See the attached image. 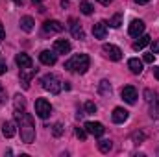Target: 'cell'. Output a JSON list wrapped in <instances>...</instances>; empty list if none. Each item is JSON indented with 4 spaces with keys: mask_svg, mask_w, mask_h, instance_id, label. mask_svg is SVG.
<instances>
[{
    "mask_svg": "<svg viewBox=\"0 0 159 157\" xmlns=\"http://www.w3.org/2000/svg\"><path fill=\"white\" fill-rule=\"evenodd\" d=\"M15 118H17V124H19V131H20V139L22 142L26 144H32L35 141V124H34V118L30 117L28 113L22 111H15Z\"/></svg>",
    "mask_w": 159,
    "mask_h": 157,
    "instance_id": "obj_1",
    "label": "cell"
},
{
    "mask_svg": "<svg viewBox=\"0 0 159 157\" xmlns=\"http://www.w3.org/2000/svg\"><path fill=\"white\" fill-rule=\"evenodd\" d=\"M89 65H91V59L87 54H76L69 61H65V69L70 72H78V74H85Z\"/></svg>",
    "mask_w": 159,
    "mask_h": 157,
    "instance_id": "obj_2",
    "label": "cell"
},
{
    "mask_svg": "<svg viewBox=\"0 0 159 157\" xmlns=\"http://www.w3.org/2000/svg\"><path fill=\"white\" fill-rule=\"evenodd\" d=\"M41 85H43V89L44 91H48L50 94H59L61 92V79L57 78L56 74H44L43 78H41Z\"/></svg>",
    "mask_w": 159,
    "mask_h": 157,
    "instance_id": "obj_3",
    "label": "cell"
},
{
    "mask_svg": "<svg viewBox=\"0 0 159 157\" xmlns=\"http://www.w3.org/2000/svg\"><path fill=\"white\" fill-rule=\"evenodd\" d=\"M35 113H37V117L39 118H48L50 117V113H52V105H50V102L48 100H44V98H37L35 100Z\"/></svg>",
    "mask_w": 159,
    "mask_h": 157,
    "instance_id": "obj_4",
    "label": "cell"
},
{
    "mask_svg": "<svg viewBox=\"0 0 159 157\" xmlns=\"http://www.w3.org/2000/svg\"><path fill=\"white\" fill-rule=\"evenodd\" d=\"M102 50H104V54H106L109 59H113V61H120V59H122V50H120L119 46H115V44H104Z\"/></svg>",
    "mask_w": 159,
    "mask_h": 157,
    "instance_id": "obj_5",
    "label": "cell"
},
{
    "mask_svg": "<svg viewBox=\"0 0 159 157\" xmlns=\"http://www.w3.org/2000/svg\"><path fill=\"white\" fill-rule=\"evenodd\" d=\"M85 131L91 133V135H94V137H102L104 131H106V128L100 122H85Z\"/></svg>",
    "mask_w": 159,
    "mask_h": 157,
    "instance_id": "obj_6",
    "label": "cell"
},
{
    "mask_svg": "<svg viewBox=\"0 0 159 157\" xmlns=\"http://www.w3.org/2000/svg\"><path fill=\"white\" fill-rule=\"evenodd\" d=\"M39 61L43 65H46V67H52L57 61V54L56 52H50V50H43L39 54Z\"/></svg>",
    "mask_w": 159,
    "mask_h": 157,
    "instance_id": "obj_7",
    "label": "cell"
},
{
    "mask_svg": "<svg viewBox=\"0 0 159 157\" xmlns=\"http://www.w3.org/2000/svg\"><path fill=\"white\" fill-rule=\"evenodd\" d=\"M122 100L128 104H135L137 102V89L133 85H126L122 89Z\"/></svg>",
    "mask_w": 159,
    "mask_h": 157,
    "instance_id": "obj_8",
    "label": "cell"
},
{
    "mask_svg": "<svg viewBox=\"0 0 159 157\" xmlns=\"http://www.w3.org/2000/svg\"><path fill=\"white\" fill-rule=\"evenodd\" d=\"M37 74V69H20V83H22V87L24 89H28L30 87V81H32V78Z\"/></svg>",
    "mask_w": 159,
    "mask_h": 157,
    "instance_id": "obj_9",
    "label": "cell"
},
{
    "mask_svg": "<svg viewBox=\"0 0 159 157\" xmlns=\"http://www.w3.org/2000/svg\"><path fill=\"white\" fill-rule=\"evenodd\" d=\"M128 32H129V35H131V37H139V35H143V32H144V22H143V20H139V19L131 20V24H129Z\"/></svg>",
    "mask_w": 159,
    "mask_h": 157,
    "instance_id": "obj_10",
    "label": "cell"
},
{
    "mask_svg": "<svg viewBox=\"0 0 159 157\" xmlns=\"http://www.w3.org/2000/svg\"><path fill=\"white\" fill-rule=\"evenodd\" d=\"M43 30H44V34H59V32H63V24L57 20H46L43 24Z\"/></svg>",
    "mask_w": 159,
    "mask_h": 157,
    "instance_id": "obj_11",
    "label": "cell"
},
{
    "mask_svg": "<svg viewBox=\"0 0 159 157\" xmlns=\"http://www.w3.org/2000/svg\"><path fill=\"white\" fill-rule=\"evenodd\" d=\"M93 34H94L96 39H104V37L107 35V22H106V20L96 22V24L93 26Z\"/></svg>",
    "mask_w": 159,
    "mask_h": 157,
    "instance_id": "obj_12",
    "label": "cell"
},
{
    "mask_svg": "<svg viewBox=\"0 0 159 157\" xmlns=\"http://www.w3.org/2000/svg\"><path fill=\"white\" fill-rule=\"evenodd\" d=\"M54 52H56V54H69V52H70V43L67 39L54 41Z\"/></svg>",
    "mask_w": 159,
    "mask_h": 157,
    "instance_id": "obj_13",
    "label": "cell"
},
{
    "mask_svg": "<svg viewBox=\"0 0 159 157\" xmlns=\"http://www.w3.org/2000/svg\"><path fill=\"white\" fill-rule=\"evenodd\" d=\"M111 118H113L115 124H122V122L128 120V111H126L124 107H115L113 113H111Z\"/></svg>",
    "mask_w": 159,
    "mask_h": 157,
    "instance_id": "obj_14",
    "label": "cell"
},
{
    "mask_svg": "<svg viewBox=\"0 0 159 157\" xmlns=\"http://www.w3.org/2000/svg\"><path fill=\"white\" fill-rule=\"evenodd\" d=\"M15 61H17V65H19L20 69H30V67H34V61H32V57H30L28 54H17Z\"/></svg>",
    "mask_w": 159,
    "mask_h": 157,
    "instance_id": "obj_15",
    "label": "cell"
},
{
    "mask_svg": "<svg viewBox=\"0 0 159 157\" xmlns=\"http://www.w3.org/2000/svg\"><path fill=\"white\" fill-rule=\"evenodd\" d=\"M15 133H17V128H15L13 122H4V124H2V135H4V137L11 139V137H15Z\"/></svg>",
    "mask_w": 159,
    "mask_h": 157,
    "instance_id": "obj_16",
    "label": "cell"
},
{
    "mask_svg": "<svg viewBox=\"0 0 159 157\" xmlns=\"http://www.w3.org/2000/svg\"><path fill=\"white\" fill-rule=\"evenodd\" d=\"M34 26H35V20H34L32 17H28V15H26V17H22V19H20V30H24L26 34H30V32L34 30Z\"/></svg>",
    "mask_w": 159,
    "mask_h": 157,
    "instance_id": "obj_17",
    "label": "cell"
},
{
    "mask_svg": "<svg viewBox=\"0 0 159 157\" xmlns=\"http://www.w3.org/2000/svg\"><path fill=\"white\" fill-rule=\"evenodd\" d=\"M70 32H72V35L76 37V39H85V34H83V30H81V26H80L78 22L74 20V19H70Z\"/></svg>",
    "mask_w": 159,
    "mask_h": 157,
    "instance_id": "obj_18",
    "label": "cell"
},
{
    "mask_svg": "<svg viewBox=\"0 0 159 157\" xmlns=\"http://www.w3.org/2000/svg\"><path fill=\"white\" fill-rule=\"evenodd\" d=\"M128 67H129V70H131L133 74H141V72H143V61H139L137 57H131V59L128 61Z\"/></svg>",
    "mask_w": 159,
    "mask_h": 157,
    "instance_id": "obj_19",
    "label": "cell"
},
{
    "mask_svg": "<svg viewBox=\"0 0 159 157\" xmlns=\"http://www.w3.org/2000/svg\"><path fill=\"white\" fill-rule=\"evenodd\" d=\"M80 9H81V13H83V15H91V13L94 11L93 4H91L89 0H81V2H80Z\"/></svg>",
    "mask_w": 159,
    "mask_h": 157,
    "instance_id": "obj_20",
    "label": "cell"
},
{
    "mask_svg": "<svg viewBox=\"0 0 159 157\" xmlns=\"http://www.w3.org/2000/svg\"><path fill=\"white\" fill-rule=\"evenodd\" d=\"M111 148H113V144H111V141H109V139H104V141H100V142H98V150H100L102 154H109V152H111Z\"/></svg>",
    "mask_w": 159,
    "mask_h": 157,
    "instance_id": "obj_21",
    "label": "cell"
},
{
    "mask_svg": "<svg viewBox=\"0 0 159 157\" xmlns=\"http://www.w3.org/2000/svg\"><path fill=\"white\" fill-rule=\"evenodd\" d=\"M148 43H150V37H148V35H141L137 43H133V50H143Z\"/></svg>",
    "mask_w": 159,
    "mask_h": 157,
    "instance_id": "obj_22",
    "label": "cell"
},
{
    "mask_svg": "<svg viewBox=\"0 0 159 157\" xmlns=\"http://www.w3.org/2000/svg\"><path fill=\"white\" fill-rule=\"evenodd\" d=\"M150 117L159 118V98H154V102L150 104Z\"/></svg>",
    "mask_w": 159,
    "mask_h": 157,
    "instance_id": "obj_23",
    "label": "cell"
},
{
    "mask_svg": "<svg viewBox=\"0 0 159 157\" xmlns=\"http://www.w3.org/2000/svg\"><path fill=\"white\" fill-rule=\"evenodd\" d=\"M100 92H102V94H109V92H111V85H109L107 79H102V81H100Z\"/></svg>",
    "mask_w": 159,
    "mask_h": 157,
    "instance_id": "obj_24",
    "label": "cell"
},
{
    "mask_svg": "<svg viewBox=\"0 0 159 157\" xmlns=\"http://www.w3.org/2000/svg\"><path fill=\"white\" fill-rule=\"evenodd\" d=\"M83 109H85V115H93V113H96V104L94 102H85Z\"/></svg>",
    "mask_w": 159,
    "mask_h": 157,
    "instance_id": "obj_25",
    "label": "cell"
},
{
    "mask_svg": "<svg viewBox=\"0 0 159 157\" xmlns=\"http://www.w3.org/2000/svg\"><path fill=\"white\" fill-rule=\"evenodd\" d=\"M24 105H26V100H24V96L17 94V96H15V107H17V109H24Z\"/></svg>",
    "mask_w": 159,
    "mask_h": 157,
    "instance_id": "obj_26",
    "label": "cell"
},
{
    "mask_svg": "<svg viewBox=\"0 0 159 157\" xmlns=\"http://www.w3.org/2000/svg\"><path fill=\"white\" fill-rule=\"evenodd\" d=\"M109 24H111L113 28H120V24H122V15H120V13H117V15L111 19V22H109Z\"/></svg>",
    "mask_w": 159,
    "mask_h": 157,
    "instance_id": "obj_27",
    "label": "cell"
},
{
    "mask_svg": "<svg viewBox=\"0 0 159 157\" xmlns=\"http://www.w3.org/2000/svg\"><path fill=\"white\" fill-rule=\"evenodd\" d=\"M52 133H54L56 137H61V135H63V124H59V122H57V124H54Z\"/></svg>",
    "mask_w": 159,
    "mask_h": 157,
    "instance_id": "obj_28",
    "label": "cell"
},
{
    "mask_svg": "<svg viewBox=\"0 0 159 157\" xmlns=\"http://www.w3.org/2000/svg\"><path fill=\"white\" fill-rule=\"evenodd\" d=\"M7 102V94H6V89H4V85L0 83V104H6Z\"/></svg>",
    "mask_w": 159,
    "mask_h": 157,
    "instance_id": "obj_29",
    "label": "cell"
},
{
    "mask_svg": "<svg viewBox=\"0 0 159 157\" xmlns=\"http://www.w3.org/2000/svg\"><path fill=\"white\" fill-rule=\"evenodd\" d=\"M76 137L81 139V141H85V137H87V131L83 129V128H76Z\"/></svg>",
    "mask_w": 159,
    "mask_h": 157,
    "instance_id": "obj_30",
    "label": "cell"
},
{
    "mask_svg": "<svg viewBox=\"0 0 159 157\" xmlns=\"http://www.w3.org/2000/svg\"><path fill=\"white\" fill-rule=\"evenodd\" d=\"M154 59H156V54H144V57H143L144 63H154Z\"/></svg>",
    "mask_w": 159,
    "mask_h": 157,
    "instance_id": "obj_31",
    "label": "cell"
},
{
    "mask_svg": "<svg viewBox=\"0 0 159 157\" xmlns=\"http://www.w3.org/2000/svg\"><path fill=\"white\" fill-rule=\"evenodd\" d=\"M152 54H159V41H152Z\"/></svg>",
    "mask_w": 159,
    "mask_h": 157,
    "instance_id": "obj_32",
    "label": "cell"
},
{
    "mask_svg": "<svg viewBox=\"0 0 159 157\" xmlns=\"http://www.w3.org/2000/svg\"><path fill=\"white\" fill-rule=\"evenodd\" d=\"M6 39V30H4V26H2V22H0V41Z\"/></svg>",
    "mask_w": 159,
    "mask_h": 157,
    "instance_id": "obj_33",
    "label": "cell"
},
{
    "mask_svg": "<svg viewBox=\"0 0 159 157\" xmlns=\"http://www.w3.org/2000/svg\"><path fill=\"white\" fill-rule=\"evenodd\" d=\"M6 70H7V67H6V63H4V61H0V76H2V74H4Z\"/></svg>",
    "mask_w": 159,
    "mask_h": 157,
    "instance_id": "obj_34",
    "label": "cell"
},
{
    "mask_svg": "<svg viewBox=\"0 0 159 157\" xmlns=\"http://www.w3.org/2000/svg\"><path fill=\"white\" fill-rule=\"evenodd\" d=\"M98 2H100L102 6H109V4H111V0H98Z\"/></svg>",
    "mask_w": 159,
    "mask_h": 157,
    "instance_id": "obj_35",
    "label": "cell"
},
{
    "mask_svg": "<svg viewBox=\"0 0 159 157\" xmlns=\"http://www.w3.org/2000/svg\"><path fill=\"white\" fill-rule=\"evenodd\" d=\"M13 2H15L17 6H22V4H24V0H13Z\"/></svg>",
    "mask_w": 159,
    "mask_h": 157,
    "instance_id": "obj_36",
    "label": "cell"
},
{
    "mask_svg": "<svg viewBox=\"0 0 159 157\" xmlns=\"http://www.w3.org/2000/svg\"><path fill=\"white\" fill-rule=\"evenodd\" d=\"M135 2H137V4H148L150 0H135Z\"/></svg>",
    "mask_w": 159,
    "mask_h": 157,
    "instance_id": "obj_37",
    "label": "cell"
},
{
    "mask_svg": "<svg viewBox=\"0 0 159 157\" xmlns=\"http://www.w3.org/2000/svg\"><path fill=\"white\" fill-rule=\"evenodd\" d=\"M154 74H156V78L159 79V69H154Z\"/></svg>",
    "mask_w": 159,
    "mask_h": 157,
    "instance_id": "obj_38",
    "label": "cell"
},
{
    "mask_svg": "<svg viewBox=\"0 0 159 157\" xmlns=\"http://www.w3.org/2000/svg\"><path fill=\"white\" fill-rule=\"evenodd\" d=\"M32 2H35V4H39V2H44V0H32Z\"/></svg>",
    "mask_w": 159,
    "mask_h": 157,
    "instance_id": "obj_39",
    "label": "cell"
}]
</instances>
